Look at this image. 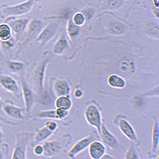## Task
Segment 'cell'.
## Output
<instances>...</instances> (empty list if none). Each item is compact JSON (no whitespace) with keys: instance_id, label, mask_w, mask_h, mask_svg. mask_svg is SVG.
<instances>
[{"instance_id":"1","label":"cell","mask_w":159,"mask_h":159,"mask_svg":"<svg viewBox=\"0 0 159 159\" xmlns=\"http://www.w3.org/2000/svg\"><path fill=\"white\" fill-rule=\"evenodd\" d=\"M84 118H86L87 122L89 125L97 128L98 133L99 134L101 126L102 124V117L101 111H99L98 107L96 103H91L86 107V109H84Z\"/></svg>"},{"instance_id":"2","label":"cell","mask_w":159,"mask_h":159,"mask_svg":"<svg viewBox=\"0 0 159 159\" xmlns=\"http://www.w3.org/2000/svg\"><path fill=\"white\" fill-rule=\"evenodd\" d=\"M114 124H116V126L118 127L119 130L121 131V133L130 141L136 142L138 140L136 131L134 130L133 126L131 125L130 122H129L126 118L121 117V116H117V117H116V119H114Z\"/></svg>"},{"instance_id":"3","label":"cell","mask_w":159,"mask_h":159,"mask_svg":"<svg viewBox=\"0 0 159 159\" xmlns=\"http://www.w3.org/2000/svg\"><path fill=\"white\" fill-rule=\"evenodd\" d=\"M34 2L35 0H27L26 2L3 8L2 14L5 15V16H18V15L26 14L32 9Z\"/></svg>"},{"instance_id":"4","label":"cell","mask_w":159,"mask_h":159,"mask_svg":"<svg viewBox=\"0 0 159 159\" xmlns=\"http://www.w3.org/2000/svg\"><path fill=\"white\" fill-rule=\"evenodd\" d=\"M48 61H49L48 59L43 60V61H41L37 65V67L34 70L35 82H36L37 89L42 98H46V94H47V92L45 91V89H44V78H45V69H46Z\"/></svg>"},{"instance_id":"5","label":"cell","mask_w":159,"mask_h":159,"mask_svg":"<svg viewBox=\"0 0 159 159\" xmlns=\"http://www.w3.org/2000/svg\"><path fill=\"white\" fill-rule=\"evenodd\" d=\"M27 141L28 137L26 136V134H18L11 159H26Z\"/></svg>"},{"instance_id":"6","label":"cell","mask_w":159,"mask_h":159,"mask_svg":"<svg viewBox=\"0 0 159 159\" xmlns=\"http://www.w3.org/2000/svg\"><path fill=\"white\" fill-rule=\"evenodd\" d=\"M99 136H101L102 140L103 141L104 144L111 148V149H116L119 147V142L117 140V138L116 137V135L109 131L107 127L106 126V124L102 123L101 126V130H99Z\"/></svg>"},{"instance_id":"7","label":"cell","mask_w":159,"mask_h":159,"mask_svg":"<svg viewBox=\"0 0 159 159\" xmlns=\"http://www.w3.org/2000/svg\"><path fill=\"white\" fill-rule=\"evenodd\" d=\"M93 140H94V135H93V134H91V135H89V136L84 137L82 139H80V140H78L72 146V148L70 149L69 156L71 158L76 157L79 153L83 152V150H84L86 148H88V146L89 145V143H91L92 141H93Z\"/></svg>"},{"instance_id":"8","label":"cell","mask_w":159,"mask_h":159,"mask_svg":"<svg viewBox=\"0 0 159 159\" xmlns=\"http://www.w3.org/2000/svg\"><path fill=\"white\" fill-rule=\"evenodd\" d=\"M21 91H22L23 99L25 102V111H26V112H29L32 109L34 102H35L34 93L31 89V88L29 87V84L25 81L21 82Z\"/></svg>"},{"instance_id":"9","label":"cell","mask_w":159,"mask_h":159,"mask_svg":"<svg viewBox=\"0 0 159 159\" xmlns=\"http://www.w3.org/2000/svg\"><path fill=\"white\" fill-rule=\"evenodd\" d=\"M0 84L4 89H6L9 93H12L15 96L20 94V88L18 87L17 82L12 77L7 76V75H0Z\"/></svg>"},{"instance_id":"10","label":"cell","mask_w":159,"mask_h":159,"mask_svg":"<svg viewBox=\"0 0 159 159\" xmlns=\"http://www.w3.org/2000/svg\"><path fill=\"white\" fill-rule=\"evenodd\" d=\"M27 26H28V29H27L26 40L27 41H31V40L36 39L39 36V34L41 33L43 28L45 27V24L41 20L34 19L27 25Z\"/></svg>"},{"instance_id":"11","label":"cell","mask_w":159,"mask_h":159,"mask_svg":"<svg viewBox=\"0 0 159 159\" xmlns=\"http://www.w3.org/2000/svg\"><path fill=\"white\" fill-rule=\"evenodd\" d=\"M59 28V25L57 23H50L47 26H45L41 33L39 34V36L37 37L38 42L41 43L43 46L44 44H46L48 41H50V39L53 38V36L56 34V31Z\"/></svg>"},{"instance_id":"12","label":"cell","mask_w":159,"mask_h":159,"mask_svg":"<svg viewBox=\"0 0 159 159\" xmlns=\"http://www.w3.org/2000/svg\"><path fill=\"white\" fill-rule=\"evenodd\" d=\"M88 151L92 159H99L103 154H106V146L102 142L94 139L88 146Z\"/></svg>"},{"instance_id":"13","label":"cell","mask_w":159,"mask_h":159,"mask_svg":"<svg viewBox=\"0 0 159 159\" xmlns=\"http://www.w3.org/2000/svg\"><path fill=\"white\" fill-rule=\"evenodd\" d=\"M54 93L57 97H65L69 96L71 93L69 83L66 80H57L54 83Z\"/></svg>"},{"instance_id":"14","label":"cell","mask_w":159,"mask_h":159,"mask_svg":"<svg viewBox=\"0 0 159 159\" xmlns=\"http://www.w3.org/2000/svg\"><path fill=\"white\" fill-rule=\"evenodd\" d=\"M43 146V150H44V155L46 156H54L56 155L57 153L60 152L61 150V144L58 141L53 140V141H46L44 144H42Z\"/></svg>"},{"instance_id":"15","label":"cell","mask_w":159,"mask_h":159,"mask_svg":"<svg viewBox=\"0 0 159 159\" xmlns=\"http://www.w3.org/2000/svg\"><path fill=\"white\" fill-rule=\"evenodd\" d=\"M3 111L7 114L8 116L16 118V119H23V109L18 107L12 106V104H3L1 107Z\"/></svg>"},{"instance_id":"16","label":"cell","mask_w":159,"mask_h":159,"mask_svg":"<svg viewBox=\"0 0 159 159\" xmlns=\"http://www.w3.org/2000/svg\"><path fill=\"white\" fill-rule=\"evenodd\" d=\"M158 145H159V124L155 120L153 122L152 131H151V153L156 154L158 151Z\"/></svg>"},{"instance_id":"17","label":"cell","mask_w":159,"mask_h":159,"mask_svg":"<svg viewBox=\"0 0 159 159\" xmlns=\"http://www.w3.org/2000/svg\"><path fill=\"white\" fill-rule=\"evenodd\" d=\"M28 23H29L28 19L23 18V19L13 20V21H11V22L9 23L8 26L10 27V29H11L13 32L19 34V33H22L24 31L25 28L27 27Z\"/></svg>"},{"instance_id":"18","label":"cell","mask_w":159,"mask_h":159,"mask_svg":"<svg viewBox=\"0 0 159 159\" xmlns=\"http://www.w3.org/2000/svg\"><path fill=\"white\" fill-rule=\"evenodd\" d=\"M107 84L109 87H111L113 89H123L126 86L125 80L119 77L118 75H111V76H108Z\"/></svg>"},{"instance_id":"19","label":"cell","mask_w":159,"mask_h":159,"mask_svg":"<svg viewBox=\"0 0 159 159\" xmlns=\"http://www.w3.org/2000/svg\"><path fill=\"white\" fill-rule=\"evenodd\" d=\"M68 47V41L66 38V35L61 34L60 37L58 38L57 42L55 43L54 48H53V52L56 55H62L63 52L65 51V49Z\"/></svg>"},{"instance_id":"20","label":"cell","mask_w":159,"mask_h":159,"mask_svg":"<svg viewBox=\"0 0 159 159\" xmlns=\"http://www.w3.org/2000/svg\"><path fill=\"white\" fill-rule=\"evenodd\" d=\"M72 99L70 98L69 96L58 97L56 101H55V107H56V108L64 109V111H69L72 107Z\"/></svg>"},{"instance_id":"21","label":"cell","mask_w":159,"mask_h":159,"mask_svg":"<svg viewBox=\"0 0 159 159\" xmlns=\"http://www.w3.org/2000/svg\"><path fill=\"white\" fill-rule=\"evenodd\" d=\"M53 134V131H51L50 129H48L46 126H44L42 128H40L39 130L35 134L34 137V142L36 144L41 143L42 141L46 140L47 138H49Z\"/></svg>"},{"instance_id":"22","label":"cell","mask_w":159,"mask_h":159,"mask_svg":"<svg viewBox=\"0 0 159 159\" xmlns=\"http://www.w3.org/2000/svg\"><path fill=\"white\" fill-rule=\"evenodd\" d=\"M108 31L111 32V34L114 35H121L124 32L126 31V26L121 22H118V21H112L108 24L107 26Z\"/></svg>"},{"instance_id":"23","label":"cell","mask_w":159,"mask_h":159,"mask_svg":"<svg viewBox=\"0 0 159 159\" xmlns=\"http://www.w3.org/2000/svg\"><path fill=\"white\" fill-rule=\"evenodd\" d=\"M145 33L149 37L153 39H158L159 38V27L157 22H150L146 25L145 27Z\"/></svg>"},{"instance_id":"24","label":"cell","mask_w":159,"mask_h":159,"mask_svg":"<svg viewBox=\"0 0 159 159\" xmlns=\"http://www.w3.org/2000/svg\"><path fill=\"white\" fill-rule=\"evenodd\" d=\"M67 32H68V35L70 38H75L80 34V27L77 26V25H75L72 22V20L70 19L68 21V25H67Z\"/></svg>"},{"instance_id":"25","label":"cell","mask_w":159,"mask_h":159,"mask_svg":"<svg viewBox=\"0 0 159 159\" xmlns=\"http://www.w3.org/2000/svg\"><path fill=\"white\" fill-rule=\"evenodd\" d=\"M11 37V29L7 24H1L0 25V39L2 41H7L10 40Z\"/></svg>"},{"instance_id":"26","label":"cell","mask_w":159,"mask_h":159,"mask_svg":"<svg viewBox=\"0 0 159 159\" xmlns=\"http://www.w3.org/2000/svg\"><path fill=\"white\" fill-rule=\"evenodd\" d=\"M119 69H120V71L122 73H127V72L132 73L134 71V64L130 61H127V60H122L119 63Z\"/></svg>"},{"instance_id":"27","label":"cell","mask_w":159,"mask_h":159,"mask_svg":"<svg viewBox=\"0 0 159 159\" xmlns=\"http://www.w3.org/2000/svg\"><path fill=\"white\" fill-rule=\"evenodd\" d=\"M36 117H40V118H55V119H58V116H57L56 109H51V111H41L40 113L36 114Z\"/></svg>"},{"instance_id":"28","label":"cell","mask_w":159,"mask_h":159,"mask_svg":"<svg viewBox=\"0 0 159 159\" xmlns=\"http://www.w3.org/2000/svg\"><path fill=\"white\" fill-rule=\"evenodd\" d=\"M124 159H140V156L134 146H129L124 154Z\"/></svg>"},{"instance_id":"29","label":"cell","mask_w":159,"mask_h":159,"mask_svg":"<svg viewBox=\"0 0 159 159\" xmlns=\"http://www.w3.org/2000/svg\"><path fill=\"white\" fill-rule=\"evenodd\" d=\"M8 67L12 73H18L24 69V64L21 62H17V61H9Z\"/></svg>"},{"instance_id":"30","label":"cell","mask_w":159,"mask_h":159,"mask_svg":"<svg viewBox=\"0 0 159 159\" xmlns=\"http://www.w3.org/2000/svg\"><path fill=\"white\" fill-rule=\"evenodd\" d=\"M71 20H72V22L75 25H77V26L80 27L84 23V21H86V18H84V14L82 12H77L76 14H74V16H73V18Z\"/></svg>"},{"instance_id":"31","label":"cell","mask_w":159,"mask_h":159,"mask_svg":"<svg viewBox=\"0 0 159 159\" xmlns=\"http://www.w3.org/2000/svg\"><path fill=\"white\" fill-rule=\"evenodd\" d=\"M107 5L109 9H117L122 5L123 0H107Z\"/></svg>"},{"instance_id":"32","label":"cell","mask_w":159,"mask_h":159,"mask_svg":"<svg viewBox=\"0 0 159 159\" xmlns=\"http://www.w3.org/2000/svg\"><path fill=\"white\" fill-rule=\"evenodd\" d=\"M158 96H159V87L158 86L154 87L152 89H149V91H147L145 93L142 94L143 98H146V97H155V98H157Z\"/></svg>"},{"instance_id":"33","label":"cell","mask_w":159,"mask_h":159,"mask_svg":"<svg viewBox=\"0 0 159 159\" xmlns=\"http://www.w3.org/2000/svg\"><path fill=\"white\" fill-rule=\"evenodd\" d=\"M33 152L35 155H37V156H40V155H43V153H44V150H43V146H42V144H36V145L34 146V149H33Z\"/></svg>"},{"instance_id":"34","label":"cell","mask_w":159,"mask_h":159,"mask_svg":"<svg viewBox=\"0 0 159 159\" xmlns=\"http://www.w3.org/2000/svg\"><path fill=\"white\" fill-rule=\"evenodd\" d=\"M45 126H46L48 129H50L51 131H55L56 129L58 128V124L56 123V121H54V120H49L46 122V124H45Z\"/></svg>"},{"instance_id":"35","label":"cell","mask_w":159,"mask_h":159,"mask_svg":"<svg viewBox=\"0 0 159 159\" xmlns=\"http://www.w3.org/2000/svg\"><path fill=\"white\" fill-rule=\"evenodd\" d=\"M84 14V18H86V20H89V19H91L93 17V10L91 9V8H88L86 10H84V11L82 12Z\"/></svg>"},{"instance_id":"36","label":"cell","mask_w":159,"mask_h":159,"mask_svg":"<svg viewBox=\"0 0 159 159\" xmlns=\"http://www.w3.org/2000/svg\"><path fill=\"white\" fill-rule=\"evenodd\" d=\"M74 96L76 97L77 98H82L83 97V91L81 89H75V92H74Z\"/></svg>"},{"instance_id":"37","label":"cell","mask_w":159,"mask_h":159,"mask_svg":"<svg viewBox=\"0 0 159 159\" xmlns=\"http://www.w3.org/2000/svg\"><path fill=\"white\" fill-rule=\"evenodd\" d=\"M99 159H116V158L111 156V155H109V154H103V155L101 158H99Z\"/></svg>"},{"instance_id":"38","label":"cell","mask_w":159,"mask_h":159,"mask_svg":"<svg viewBox=\"0 0 159 159\" xmlns=\"http://www.w3.org/2000/svg\"><path fill=\"white\" fill-rule=\"evenodd\" d=\"M0 159H4V150L0 145Z\"/></svg>"},{"instance_id":"39","label":"cell","mask_w":159,"mask_h":159,"mask_svg":"<svg viewBox=\"0 0 159 159\" xmlns=\"http://www.w3.org/2000/svg\"><path fill=\"white\" fill-rule=\"evenodd\" d=\"M2 141H3V132L1 130V128H0V144L2 143Z\"/></svg>"},{"instance_id":"40","label":"cell","mask_w":159,"mask_h":159,"mask_svg":"<svg viewBox=\"0 0 159 159\" xmlns=\"http://www.w3.org/2000/svg\"><path fill=\"white\" fill-rule=\"evenodd\" d=\"M153 4H154V6H155V8H158V6H159V0H153Z\"/></svg>"},{"instance_id":"41","label":"cell","mask_w":159,"mask_h":159,"mask_svg":"<svg viewBox=\"0 0 159 159\" xmlns=\"http://www.w3.org/2000/svg\"><path fill=\"white\" fill-rule=\"evenodd\" d=\"M154 15H155V17H156V18L159 17V15H158V8L155 9V11H154Z\"/></svg>"},{"instance_id":"42","label":"cell","mask_w":159,"mask_h":159,"mask_svg":"<svg viewBox=\"0 0 159 159\" xmlns=\"http://www.w3.org/2000/svg\"><path fill=\"white\" fill-rule=\"evenodd\" d=\"M1 107H2V99L0 98V108H1Z\"/></svg>"}]
</instances>
